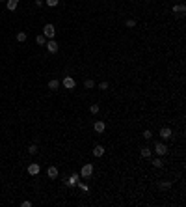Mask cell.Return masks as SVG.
Here are the masks:
<instances>
[{
	"label": "cell",
	"instance_id": "cell-3",
	"mask_svg": "<svg viewBox=\"0 0 186 207\" xmlns=\"http://www.w3.org/2000/svg\"><path fill=\"white\" fill-rule=\"evenodd\" d=\"M63 88L65 90H74V86H77V82H74V78L73 77H69V75H67V77H63Z\"/></svg>",
	"mask_w": 186,
	"mask_h": 207
},
{
	"label": "cell",
	"instance_id": "cell-13",
	"mask_svg": "<svg viewBox=\"0 0 186 207\" xmlns=\"http://www.w3.org/2000/svg\"><path fill=\"white\" fill-rule=\"evenodd\" d=\"M104 155V148L102 146H95L93 148V157H102Z\"/></svg>",
	"mask_w": 186,
	"mask_h": 207
},
{
	"label": "cell",
	"instance_id": "cell-24",
	"mask_svg": "<svg viewBox=\"0 0 186 207\" xmlns=\"http://www.w3.org/2000/svg\"><path fill=\"white\" fill-rule=\"evenodd\" d=\"M162 164H164V162H162V159H160V157H157V159L153 160V166H157V168H160Z\"/></svg>",
	"mask_w": 186,
	"mask_h": 207
},
{
	"label": "cell",
	"instance_id": "cell-18",
	"mask_svg": "<svg viewBox=\"0 0 186 207\" xmlns=\"http://www.w3.org/2000/svg\"><path fill=\"white\" fill-rule=\"evenodd\" d=\"M77 185H78L80 190H84V192H88V190H89V187H88L86 183H82V181H77Z\"/></svg>",
	"mask_w": 186,
	"mask_h": 207
},
{
	"label": "cell",
	"instance_id": "cell-9",
	"mask_svg": "<svg viewBox=\"0 0 186 207\" xmlns=\"http://www.w3.org/2000/svg\"><path fill=\"white\" fill-rule=\"evenodd\" d=\"M58 174H60V172H58V168H56V166H48V170H47V175H48L50 179H56V177H58Z\"/></svg>",
	"mask_w": 186,
	"mask_h": 207
},
{
	"label": "cell",
	"instance_id": "cell-17",
	"mask_svg": "<svg viewBox=\"0 0 186 207\" xmlns=\"http://www.w3.org/2000/svg\"><path fill=\"white\" fill-rule=\"evenodd\" d=\"M17 41H19V43H24V41H26V32H19V34H17Z\"/></svg>",
	"mask_w": 186,
	"mask_h": 207
},
{
	"label": "cell",
	"instance_id": "cell-2",
	"mask_svg": "<svg viewBox=\"0 0 186 207\" xmlns=\"http://www.w3.org/2000/svg\"><path fill=\"white\" fill-rule=\"evenodd\" d=\"M93 174V164H84L82 170H80V177H89V175Z\"/></svg>",
	"mask_w": 186,
	"mask_h": 207
},
{
	"label": "cell",
	"instance_id": "cell-25",
	"mask_svg": "<svg viewBox=\"0 0 186 207\" xmlns=\"http://www.w3.org/2000/svg\"><path fill=\"white\" fill-rule=\"evenodd\" d=\"M127 26L134 28V26H136V19H127Z\"/></svg>",
	"mask_w": 186,
	"mask_h": 207
},
{
	"label": "cell",
	"instance_id": "cell-5",
	"mask_svg": "<svg viewBox=\"0 0 186 207\" xmlns=\"http://www.w3.org/2000/svg\"><path fill=\"white\" fill-rule=\"evenodd\" d=\"M45 45H47V50H48L50 54H56V52H58V49H60V47H58V43L54 41V39H50V41H48V43H45Z\"/></svg>",
	"mask_w": 186,
	"mask_h": 207
},
{
	"label": "cell",
	"instance_id": "cell-28",
	"mask_svg": "<svg viewBox=\"0 0 186 207\" xmlns=\"http://www.w3.org/2000/svg\"><path fill=\"white\" fill-rule=\"evenodd\" d=\"M99 88H100V90H108V82H100Z\"/></svg>",
	"mask_w": 186,
	"mask_h": 207
},
{
	"label": "cell",
	"instance_id": "cell-29",
	"mask_svg": "<svg viewBox=\"0 0 186 207\" xmlns=\"http://www.w3.org/2000/svg\"><path fill=\"white\" fill-rule=\"evenodd\" d=\"M0 2H6V0H0Z\"/></svg>",
	"mask_w": 186,
	"mask_h": 207
},
{
	"label": "cell",
	"instance_id": "cell-16",
	"mask_svg": "<svg viewBox=\"0 0 186 207\" xmlns=\"http://www.w3.org/2000/svg\"><path fill=\"white\" fill-rule=\"evenodd\" d=\"M36 43H37V45H45V43H47V37H45L43 34H39V36L36 37Z\"/></svg>",
	"mask_w": 186,
	"mask_h": 207
},
{
	"label": "cell",
	"instance_id": "cell-22",
	"mask_svg": "<svg viewBox=\"0 0 186 207\" xmlns=\"http://www.w3.org/2000/svg\"><path fill=\"white\" fill-rule=\"evenodd\" d=\"M169 187H171V183H169V181H162V183H160V189H162V190H168Z\"/></svg>",
	"mask_w": 186,
	"mask_h": 207
},
{
	"label": "cell",
	"instance_id": "cell-26",
	"mask_svg": "<svg viewBox=\"0 0 186 207\" xmlns=\"http://www.w3.org/2000/svg\"><path fill=\"white\" fill-rule=\"evenodd\" d=\"M143 136H145V140H151V136H153V133H151V131H145V133H143Z\"/></svg>",
	"mask_w": 186,
	"mask_h": 207
},
{
	"label": "cell",
	"instance_id": "cell-4",
	"mask_svg": "<svg viewBox=\"0 0 186 207\" xmlns=\"http://www.w3.org/2000/svg\"><path fill=\"white\" fill-rule=\"evenodd\" d=\"M154 151H157V155H158V157H164V155L168 153V148H166V144L157 142V144H154Z\"/></svg>",
	"mask_w": 186,
	"mask_h": 207
},
{
	"label": "cell",
	"instance_id": "cell-20",
	"mask_svg": "<svg viewBox=\"0 0 186 207\" xmlns=\"http://www.w3.org/2000/svg\"><path fill=\"white\" fill-rule=\"evenodd\" d=\"M37 149H39L37 146H36V144H32V146L28 148V153H30V155H36V153H37Z\"/></svg>",
	"mask_w": 186,
	"mask_h": 207
},
{
	"label": "cell",
	"instance_id": "cell-21",
	"mask_svg": "<svg viewBox=\"0 0 186 207\" xmlns=\"http://www.w3.org/2000/svg\"><path fill=\"white\" fill-rule=\"evenodd\" d=\"M99 110H100L99 105H91V107H89V112L91 114H99Z\"/></svg>",
	"mask_w": 186,
	"mask_h": 207
},
{
	"label": "cell",
	"instance_id": "cell-8",
	"mask_svg": "<svg viewBox=\"0 0 186 207\" xmlns=\"http://www.w3.org/2000/svg\"><path fill=\"white\" fill-rule=\"evenodd\" d=\"M173 13H179V17H182V15L186 13V6H184V4H175V6H173Z\"/></svg>",
	"mask_w": 186,
	"mask_h": 207
},
{
	"label": "cell",
	"instance_id": "cell-1",
	"mask_svg": "<svg viewBox=\"0 0 186 207\" xmlns=\"http://www.w3.org/2000/svg\"><path fill=\"white\" fill-rule=\"evenodd\" d=\"M43 36L45 37H48V39H54V36H56V26L54 24H45L43 26Z\"/></svg>",
	"mask_w": 186,
	"mask_h": 207
},
{
	"label": "cell",
	"instance_id": "cell-10",
	"mask_svg": "<svg viewBox=\"0 0 186 207\" xmlns=\"http://www.w3.org/2000/svg\"><path fill=\"white\" fill-rule=\"evenodd\" d=\"M160 138H164V140L171 138V129H169V127H162V129H160Z\"/></svg>",
	"mask_w": 186,
	"mask_h": 207
},
{
	"label": "cell",
	"instance_id": "cell-12",
	"mask_svg": "<svg viewBox=\"0 0 186 207\" xmlns=\"http://www.w3.org/2000/svg\"><path fill=\"white\" fill-rule=\"evenodd\" d=\"M39 170H41V166H39V164H30L28 166V174L30 175H37Z\"/></svg>",
	"mask_w": 186,
	"mask_h": 207
},
{
	"label": "cell",
	"instance_id": "cell-23",
	"mask_svg": "<svg viewBox=\"0 0 186 207\" xmlns=\"http://www.w3.org/2000/svg\"><path fill=\"white\" fill-rule=\"evenodd\" d=\"M84 86H86V88H88V90H91V88H93V86H95V82H93V80H91V78H88V80H86V82H84Z\"/></svg>",
	"mask_w": 186,
	"mask_h": 207
},
{
	"label": "cell",
	"instance_id": "cell-19",
	"mask_svg": "<svg viewBox=\"0 0 186 207\" xmlns=\"http://www.w3.org/2000/svg\"><path fill=\"white\" fill-rule=\"evenodd\" d=\"M45 2H47L48 8H56L58 4H60V0H45Z\"/></svg>",
	"mask_w": 186,
	"mask_h": 207
},
{
	"label": "cell",
	"instance_id": "cell-14",
	"mask_svg": "<svg viewBox=\"0 0 186 207\" xmlns=\"http://www.w3.org/2000/svg\"><path fill=\"white\" fill-rule=\"evenodd\" d=\"M60 88V82L56 78H52V80H48V90H52V92H56V90Z\"/></svg>",
	"mask_w": 186,
	"mask_h": 207
},
{
	"label": "cell",
	"instance_id": "cell-7",
	"mask_svg": "<svg viewBox=\"0 0 186 207\" xmlns=\"http://www.w3.org/2000/svg\"><path fill=\"white\" fill-rule=\"evenodd\" d=\"M78 179H80V174H73L71 177H67V179H65V185H67V187H74Z\"/></svg>",
	"mask_w": 186,
	"mask_h": 207
},
{
	"label": "cell",
	"instance_id": "cell-15",
	"mask_svg": "<svg viewBox=\"0 0 186 207\" xmlns=\"http://www.w3.org/2000/svg\"><path fill=\"white\" fill-rule=\"evenodd\" d=\"M140 155H142L143 159H149V157H151V149L147 148V146H145V148H142V151H140Z\"/></svg>",
	"mask_w": 186,
	"mask_h": 207
},
{
	"label": "cell",
	"instance_id": "cell-6",
	"mask_svg": "<svg viewBox=\"0 0 186 207\" xmlns=\"http://www.w3.org/2000/svg\"><path fill=\"white\" fill-rule=\"evenodd\" d=\"M93 129H95V133H104V131H106V123H104L102 119H99V122H95Z\"/></svg>",
	"mask_w": 186,
	"mask_h": 207
},
{
	"label": "cell",
	"instance_id": "cell-11",
	"mask_svg": "<svg viewBox=\"0 0 186 207\" xmlns=\"http://www.w3.org/2000/svg\"><path fill=\"white\" fill-rule=\"evenodd\" d=\"M19 6V0H6V8L9 9V11H15Z\"/></svg>",
	"mask_w": 186,
	"mask_h": 207
},
{
	"label": "cell",
	"instance_id": "cell-27",
	"mask_svg": "<svg viewBox=\"0 0 186 207\" xmlns=\"http://www.w3.org/2000/svg\"><path fill=\"white\" fill-rule=\"evenodd\" d=\"M21 205H22V207H32V201H28V200H24V201H22V203H21Z\"/></svg>",
	"mask_w": 186,
	"mask_h": 207
}]
</instances>
